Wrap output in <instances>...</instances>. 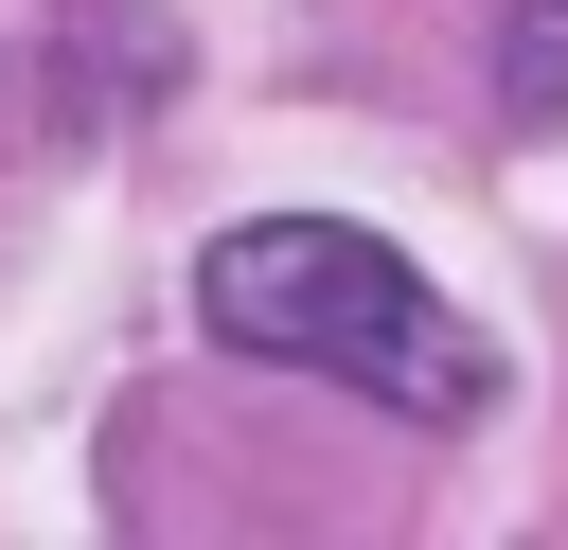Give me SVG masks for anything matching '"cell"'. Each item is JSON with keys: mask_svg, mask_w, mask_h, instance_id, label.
Wrapping results in <instances>:
<instances>
[{"mask_svg": "<svg viewBox=\"0 0 568 550\" xmlns=\"http://www.w3.org/2000/svg\"><path fill=\"white\" fill-rule=\"evenodd\" d=\"M497 124H568V0H515V35H497Z\"/></svg>", "mask_w": 568, "mask_h": 550, "instance_id": "2", "label": "cell"}, {"mask_svg": "<svg viewBox=\"0 0 568 550\" xmlns=\"http://www.w3.org/2000/svg\"><path fill=\"white\" fill-rule=\"evenodd\" d=\"M195 319H213L231 355L337 373V390H373V408H408V426H479V408H497V337H479L390 231H355V213H248V231H213V248H195Z\"/></svg>", "mask_w": 568, "mask_h": 550, "instance_id": "1", "label": "cell"}]
</instances>
